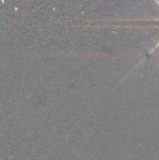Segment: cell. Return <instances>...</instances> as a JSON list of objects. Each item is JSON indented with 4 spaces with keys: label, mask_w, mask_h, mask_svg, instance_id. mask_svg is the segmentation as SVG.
<instances>
[{
    "label": "cell",
    "mask_w": 159,
    "mask_h": 160,
    "mask_svg": "<svg viewBox=\"0 0 159 160\" xmlns=\"http://www.w3.org/2000/svg\"><path fill=\"white\" fill-rule=\"evenodd\" d=\"M158 47H159V42H157V45H156V46H155V47H154V48L151 50V51H150V52H154V51H155L157 48H158Z\"/></svg>",
    "instance_id": "6da1fadb"
},
{
    "label": "cell",
    "mask_w": 159,
    "mask_h": 160,
    "mask_svg": "<svg viewBox=\"0 0 159 160\" xmlns=\"http://www.w3.org/2000/svg\"><path fill=\"white\" fill-rule=\"evenodd\" d=\"M156 2H157V4L159 5V1H156Z\"/></svg>",
    "instance_id": "7a4b0ae2"
}]
</instances>
